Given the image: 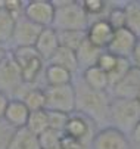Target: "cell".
Here are the masks:
<instances>
[{
  "label": "cell",
  "mask_w": 140,
  "mask_h": 149,
  "mask_svg": "<svg viewBox=\"0 0 140 149\" xmlns=\"http://www.w3.org/2000/svg\"><path fill=\"white\" fill-rule=\"evenodd\" d=\"M75 111L91 118L96 124L109 117V96L108 92H97L87 87L83 81L75 86Z\"/></svg>",
  "instance_id": "1"
},
{
  "label": "cell",
  "mask_w": 140,
  "mask_h": 149,
  "mask_svg": "<svg viewBox=\"0 0 140 149\" xmlns=\"http://www.w3.org/2000/svg\"><path fill=\"white\" fill-rule=\"evenodd\" d=\"M55 18L52 28L56 31H86L89 27V16L83 6L75 0H53Z\"/></svg>",
  "instance_id": "2"
},
{
  "label": "cell",
  "mask_w": 140,
  "mask_h": 149,
  "mask_svg": "<svg viewBox=\"0 0 140 149\" xmlns=\"http://www.w3.org/2000/svg\"><path fill=\"white\" fill-rule=\"evenodd\" d=\"M109 118L114 123L112 127L124 134H131L136 124L140 121V103L136 99L114 97L109 102Z\"/></svg>",
  "instance_id": "3"
},
{
  "label": "cell",
  "mask_w": 140,
  "mask_h": 149,
  "mask_svg": "<svg viewBox=\"0 0 140 149\" xmlns=\"http://www.w3.org/2000/svg\"><path fill=\"white\" fill-rule=\"evenodd\" d=\"M10 53L19 67L22 83L24 84L35 83V80L38 78L40 72L43 70V59L37 53V50L34 47H15V50Z\"/></svg>",
  "instance_id": "4"
},
{
  "label": "cell",
  "mask_w": 140,
  "mask_h": 149,
  "mask_svg": "<svg viewBox=\"0 0 140 149\" xmlns=\"http://www.w3.org/2000/svg\"><path fill=\"white\" fill-rule=\"evenodd\" d=\"M46 95V111H59L65 114L75 112V89L74 84L56 86L44 90Z\"/></svg>",
  "instance_id": "5"
},
{
  "label": "cell",
  "mask_w": 140,
  "mask_h": 149,
  "mask_svg": "<svg viewBox=\"0 0 140 149\" xmlns=\"http://www.w3.org/2000/svg\"><path fill=\"white\" fill-rule=\"evenodd\" d=\"M94 127H96V123L91 118L75 111V112L69 114V117H68L67 125L64 129V134L89 145V143H91V140L96 134Z\"/></svg>",
  "instance_id": "6"
},
{
  "label": "cell",
  "mask_w": 140,
  "mask_h": 149,
  "mask_svg": "<svg viewBox=\"0 0 140 149\" xmlns=\"http://www.w3.org/2000/svg\"><path fill=\"white\" fill-rule=\"evenodd\" d=\"M42 27L31 22L24 15L15 19V27H13V34L12 40L15 47H34L35 41L42 33Z\"/></svg>",
  "instance_id": "7"
},
{
  "label": "cell",
  "mask_w": 140,
  "mask_h": 149,
  "mask_svg": "<svg viewBox=\"0 0 140 149\" xmlns=\"http://www.w3.org/2000/svg\"><path fill=\"white\" fill-rule=\"evenodd\" d=\"M24 16L42 28H47L53 24L55 6L50 0H31L25 3Z\"/></svg>",
  "instance_id": "8"
},
{
  "label": "cell",
  "mask_w": 140,
  "mask_h": 149,
  "mask_svg": "<svg viewBox=\"0 0 140 149\" xmlns=\"http://www.w3.org/2000/svg\"><path fill=\"white\" fill-rule=\"evenodd\" d=\"M90 145L91 149H131L127 134L115 127H105L99 130Z\"/></svg>",
  "instance_id": "9"
},
{
  "label": "cell",
  "mask_w": 140,
  "mask_h": 149,
  "mask_svg": "<svg viewBox=\"0 0 140 149\" xmlns=\"http://www.w3.org/2000/svg\"><path fill=\"white\" fill-rule=\"evenodd\" d=\"M22 77L18 63L10 52L0 62V92H13L22 86Z\"/></svg>",
  "instance_id": "10"
},
{
  "label": "cell",
  "mask_w": 140,
  "mask_h": 149,
  "mask_svg": "<svg viewBox=\"0 0 140 149\" xmlns=\"http://www.w3.org/2000/svg\"><path fill=\"white\" fill-rule=\"evenodd\" d=\"M118 99H136L140 92V68L131 67L130 71L111 87Z\"/></svg>",
  "instance_id": "11"
},
{
  "label": "cell",
  "mask_w": 140,
  "mask_h": 149,
  "mask_svg": "<svg viewBox=\"0 0 140 149\" xmlns=\"http://www.w3.org/2000/svg\"><path fill=\"white\" fill-rule=\"evenodd\" d=\"M114 33L115 31L108 24V21L105 18H100V19H96L94 22L89 24V27L86 30V38L97 49L105 50L111 43Z\"/></svg>",
  "instance_id": "12"
},
{
  "label": "cell",
  "mask_w": 140,
  "mask_h": 149,
  "mask_svg": "<svg viewBox=\"0 0 140 149\" xmlns=\"http://www.w3.org/2000/svg\"><path fill=\"white\" fill-rule=\"evenodd\" d=\"M137 40L139 38L127 28L116 30L114 33V37L111 40L109 46L106 47V50L118 58H128L130 59V55L137 43Z\"/></svg>",
  "instance_id": "13"
},
{
  "label": "cell",
  "mask_w": 140,
  "mask_h": 149,
  "mask_svg": "<svg viewBox=\"0 0 140 149\" xmlns=\"http://www.w3.org/2000/svg\"><path fill=\"white\" fill-rule=\"evenodd\" d=\"M28 117H30V111L25 106V103L21 99H12V100H9L3 120L10 127H13L15 130H18V129H22V127L27 125Z\"/></svg>",
  "instance_id": "14"
},
{
  "label": "cell",
  "mask_w": 140,
  "mask_h": 149,
  "mask_svg": "<svg viewBox=\"0 0 140 149\" xmlns=\"http://www.w3.org/2000/svg\"><path fill=\"white\" fill-rule=\"evenodd\" d=\"M59 47V41H58V33L55 28L52 27H47V28H43L42 33H40L35 45H34V49L37 50V53L42 56V59H50L53 56V53L58 50Z\"/></svg>",
  "instance_id": "15"
},
{
  "label": "cell",
  "mask_w": 140,
  "mask_h": 149,
  "mask_svg": "<svg viewBox=\"0 0 140 149\" xmlns=\"http://www.w3.org/2000/svg\"><path fill=\"white\" fill-rule=\"evenodd\" d=\"M87 87L97 90V92H108L109 90V83H108V74L102 71L99 67H90L83 70V80H81Z\"/></svg>",
  "instance_id": "16"
},
{
  "label": "cell",
  "mask_w": 140,
  "mask_h": 149,
  "mask_svg": "<svg viewBox=\"0 0 140 149\" xmlns=\"http://www.w3.org/2000/svg\"><path fill=\"white\" fill-rule=\"evenodd\" d=\"M8 149H42V146L38 143V137L22 127L13 132Z\"/></svg>",
  "instance_id": "17"
},
{
  "label": "cell",
  "mask_w": 140,
  "mask_h": 149,
  "mask_svg": "<svg viewBox=\"0 0 140 149\" xmlns=\"http://www.w3.org/2000/svg\"><path fill=\"white\" fill-rule=\"evenodd\" d=\"M49 63H52V65H58V67H62L67 71H69L71 74H74L78 70V61H77L75 52L74 50H69L67 47H61V46L58 47V50L49 59Z\"/></svg>",
  "instance_id": "18"
},
{
  "label": "cell",
  "mask_w": 140,
  "mask_h": 149,
  "mask_svg": "<svg viewBox=\"0 0 140 149\" xmlns=\"http://www.w3.org/2000/svg\"><path fill=\"white\" fill-rule=\"evenodd\" d=\"M100 52H102L100 49H97L96 46H93L90 41L86 38L83 43H81V46L75 50L77 61H78V68L83 67L86 70V68L94 67L96 62H97L99 55H100Z\"/></svg>",
  "instance_id": "19"
},
{
  "label": "cell",
  "mask_w": 140,
  "mask_h": 149,
  "mask_svg": "<svg viewBox=\"0 0 140 149\" xmlns=\"http://www.w3.org/2000/svg\"><path fill=\"white\" fill-rule=\"evenodd\" d=\"M123 9L125 13V28L140 38V0H130Z\"/></svg>",
  "instance_id": "20"
},
{
  "label": "cell",
  "mask_w": 140,
  "mask_h": 149,
  "mask_svg": "<svg viewBox=\"0 0 140 149\" xmlns=\"http://www.w3.org/2000/svg\"><path fill=\"white\" fill-rule=\"evenodd\" d=\"M46 83L50 87H56V86H65V84H71L72 83V74L69 71H67L62 67L58 65H52L49 63L46 68Z\"/></svg>",
  "instance_id": "21"
},
{
  "label": "cell",
  "mask_w": 140,
  "mask_h": 149,
  "mask_svg": "<svg viewBox=\"0 0 140 149\" xmlns=\"http://www.w3.org/2000/svg\"><path fill=\"white\" fill-rule=\"evenodd\" d=\"M21 100L25 103L30 112L46 109V95L43 89H37V87L28 89L21 97Z\"/></svg>",
  "instance_id": "22"
},
{
  "label": "cell",
  "mask_w": 140,
  "mask_h": 149,
  "mask_svg": "<svg viewBox=\"0 0 140 149\" xmlns=\"http://www.w3.org/2000/svg\"><path fill=\"white\" fill-rule=\"evenodd\" d=\"M25 129L28 132H31L35 136H40L43 132H46L49 129V120H47V111L42 109V111H33L30 112L28 121Z\"/></svg>",
  "instance_id": "23"
},
{
  "label": "cell",
  "mask_w": 140,
  "mask_h": 149,
  "mask_svg": "<svg viewBox=\"0 0 140 149\" xmlns=\"http://www.w3.org/2000/svg\"><path fill=\"white\" fill-rule=\"evenodd\" d=\"M56 33H58L59 46L74 52L86 40V31H56Z\"/></svg>",
  "instance_id": "24"
},
{
  "label": "cell",
  "mask_w": 140,
  "mask_h": 149,
  "mask_svg": "<svg viewBox=\"0 0 140 149\" xmlns=\"http://www.w3.org/2000/svg\"><path fill=\"white\" fill-rule=\"evenodd\" d=\"M13 27L15 18L2 8V2H0V45H5L12 40Z\"/></svg>",
  "instance_id": "25"
},
{
  "label": "cell",
  "mask_w": 140,
  "mask_h": 149,
  "mask_svg": "<svg viewBox=\"0 0 140 149\" xmlns=\"http://www.w3.org/2000/svg\"><path fill=\"white\" fill-rule=\"evenodd\" d=\"M131 61L128 58H118L116 59V63H115V67L114 70L108 74V83H109V89L114 86L115 83H118L119 80H121L131 68Z\"/></svg>",
  "instance_id": "26"
},
{
  "label": "cell",
  "mask_w": 140,
  "mask_h": 149,
  "mask_svg": "<svg viewBox=\"0 0 140 149\" xmlns=\"http://www.w3.org/2000/svg\"><path fill=\"white\" fill-rule=\"evenodd\" d=\"M62 136H64L62 132H56V130L47 129L46 132H43L37 137H38V143H40V146H42V149H53V148L59 146Z\"/></svg>",
  "instance_id": "27"
},
{
  "label": "cell",
  "mask_w": 140,
  "mask_h": 149,
  "mask_svg": "<svg viewBox=\"0 0 140 149\" xmlns=\"http://www.w3.org/2000/svg\"><path fill=\"white\" fill-rule=\"evenodd\" d=\"M105 19L108 21V24L112 27L114 31L125 28V13L123 8H112Z\"/></svg>",
  "instance_id": "28"
},
{
  "label": "cell",
  "mask_w": 140,
  "mask_h": 149,
  "mask_svg": "<svg viewBox=\"0 0 140 149\" xmlns=\"http://www.w3.org/2000/svg\"><path fill=\"white\" fill-rule=\"evenodd\" d=\"M69 114L65 112H59V111H47V120H49V129L56 130V132H62L67 125Z\"/></svg>",
  "instance_id": "29"
},
{
  "label": "cell",
  "mask_w": 140,
  "mask_h": 149,
  "mask_svg": "<svg viewBox=\"0 0 140 149\" xmlns=\"http://www.w3.org/2000/svg\"><path fill=\"white\" fill-rule=\"evenodd\" d=\"M80 3H81L87 16L102 15L108 8V2H105V0H84V2H80Z\"/></svg>",
  "instance_id": "30"
},
{
  "label": "cell",
  "mask_w": 140,
  "mask_h": 149,
  "mask_svg": "<svg viewBox=\"0 0 140 149\" xmlns=\"http://www.w3.org/2000/svg\"><path fill=\"white\" fill-rule=\"evenodd\" d=\"M116 59H118V56L112 55L111 52H108V50L105 49V50L100 52V55H99L97 62H96V67H99L102 71H105L106 74H109V72L114 70V67H115Z\"/></svg>",
  "instance_id": "31"
},
{
  "label": "cell",
  "mask_w": 140,
  "mask_h": 149,
  "mask_svg": "<svg viewBox=\"0 0 140 149\" xmlns=\"http://www.w3.org/2000/svg\"><path fill=\"white\" fill-rule=\"evenodd\" d=\"M2 8L8 13H10L15 19H18L19 16L24 15L25 3L21 2V0H3V2H2Z\"/></svg>",
  "instance_id": "32"
},
{
  "label": "cell",
  "mask_w": 140,
  "mask_h": 149,
  "mask_svg": "<svg viewBox=\"0 0 140 149\" xmlns=\"http://www.w3.org/2000/svg\"><path fill=\"white\" fill-rule=\"evenodd\" d=\"M13 132H15V129L10 127L5 120L0 121V149H8L9 142L13 136Z\"/></svg>",
  "instance_id": "33"
},
{
  "label": "cell",
  "mask_w": 140,
  "mask_h": 149,
  "mask_svg": "<svg viewBox=\"0 0 140 149\" xmlns=\"http://www.w3.org/2000/svg\"><path fill=\"white\" fill-rule=\"evenodd\" d=\"M87 146L89 145H86L83 142H78V140H75L69 136H65V134L62 136L61 143H59V148L61 149H87Z\"/></svg>",
  "instance_id": "34"
},
{
  "label": "cell",
  "mask_w": 140,
  "mask_h": 149,
  "mask_svg": "<svg viewBox=\"0 0 140 149\" xmlns=\"http://www.w3.org/2000/svg\"><path fill=\"white\" fill-rule=\"evenodd\" d=\"M130 61H131L133 67L140 68V38L137 40V43H136V46H134V49L130 55Z\"/></svg>",
  "instance_id": "35"
},
{
  "label": "cell",
  "mask_w": 140,
  "mask_h": 149,
  "mask_svg": "<svg viewBox=\"0 0 140 149\" xmlns=\"http://www.w3.org/2000/svg\"><path fill=\"white\" fill-rule=\"evenodd\" d=\"M9 97L5 92H0V121L5 118V112H6V108L9 105Z\"/></svg>",
  "instance_id": "36"
},
{
  "label": "cell",
  "mask_w": 140,
  "mask_h": 149,
  "mask_svg": "<svg viewBox=\"0 0 140 149\" xmlns=\"http://www.w3.org/2000/svg\"><path fill=\"white\" fill-rule=\"evenodd\" d=\"M131 137H133V140H134L136 143H140V121L136 124V127L133 129V132H131Z\"/></svg>",
  "instance_id": "37"
},
{
  "label": "cell",
  "mask_w": 140,
  "mask_h": 149,
  "mask_svg": "<svg viewBox=\"0 0 140 149\" xmlns=\"http://www.w3.org/2000/svg\"><path fill=\"white\" fill-rule=\"evenodd\" d=\"M8 55V50H6V47H5V45H0V62L3 61V58Z\"/></svg>",
  "instance_id": "38"
},
{
  "label": "cell",
  "mask_w": 140,
  "mask_h": 149,
  "mask_svg": "<svg viewBox=\"0 0 140 149\" xmlns=\"http://www.w3.org/2000/svg\"><path fill=\"white\" fill-rule=\"evenodd\" d=\"M136 100H137V102L140 103V92H139V95H137V97H136Z\"/></svg>",
  "instance_id": "39"
},
{
  "label": "cell",
  "mask_w": 140,
  "mask_h": 149,
  "mask_svg": "<svg viewBox=\"0 0 140 149\" xmlns=\"http://www.w3.org/2000/svg\"><path fill=\"white\" fill-rule=\"evenodd\" d=\"M53 149H61V148H59V146H58V148H53Z\"/></svg>",
  "instance_id": "40"
}]
</instances>
